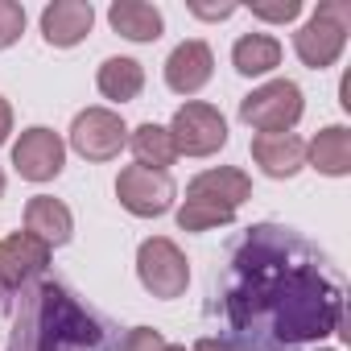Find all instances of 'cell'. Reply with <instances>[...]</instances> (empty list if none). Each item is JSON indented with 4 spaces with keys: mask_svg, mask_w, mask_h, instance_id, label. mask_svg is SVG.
<instances>
[{
    "mask_svg": "<svg viewBox=\"0 0 351 351\" xmlns=\"http://www.w3.org/2000/svg\"><path fill=\"white\" fill-rule=\"evenodd\" d=\"M128 145H132V157H136V165H145V169H169L173 161H178V149H173V136H169V128H161V124H141V128H132V136H128Z\"/></svg>",
    "mask_w": 351,
    "mask_h": 351,
    "instance_id": "20",
    "label": "cell"
},
{
    "mask_svg": "<svg viewBox=\"0 0 351 351\" xmlns=\"http://www.w3.org/2000/svg\"><path fill=\"white\" fill-rule=\"evenodd\" d=\"M169 136H173V149L186 153V157H211L228 145V120L219 116V108H211L203 99H191L173 112Z\"/></svg>",
    "mask_w": 351,
    "mask_h": 351,
    "instance_id": "7",
    "label": "cell"
},
{
    "mask_svg": "<svg viewBox=\"0 0 351 351\" xmlns=\"http://www.w3.org/2000/svg\"><path fill=\"white\" fill-rule=\"evenodd\" d=\"M298 13H302V0H256V5H252V17L273 21V25H285Z\"/></svg>",
    "mask_w": 351,
    "mask_h": 351,
    "instance_id": "22",
    "label": "cell"
},
{
    "mask_svg": "<svg viewBox=\"0 0 351 351\" xmlns=\"http://www.w3.org/2000/svg\"><path fill=\"white\" fill-rule=\"evenodd\" d=\"M161 351H186V347H173V343H165V347H161Z\"/></svg>",
    "mask_w": 351,
    "mask_h": 351,
    "instance_id": "27",
    "label": "cell"
},
{
    "mask_svg": "<svg viewBox=\"0 0 351 351\" xmlns=\"http://www.w3.org/2000/svg\"><path fill=\"white\" fill-rule=\"evenodd\" d=\"M0 195H5V169H0Z\"/></svg>",
    "mask_w": 351,
    "mask_h": 351,
    "instance_id": "28",
    "label": "cell"
},
{
    "mask_svg": "<svg viewBox=\"0 0 351 351\" xmlns=\"http://www.w3.org/2000/svg\"><path fill=\"white\" fill-rule=\"evenodd\" d=\"M173 195H178V186H173L169 173L161 169H145V165H124L120 178H116V199L128 215L136 219H157L173 207Z\"/></svg>",
    "mask_w": 351,
    "mask_h": 351,
    "instance_id": "8",
    "label": "cell"
},
{
    "mask_svg": "<svg viewBox=\"0 0 351 351\" xmlns=\"http://www.w3.org/2000/svg\"><path fill=\"white\" fill-rule=\"evenodd\" d=\"M95 25V9L91 0H54V5L42 9V38L58 50L79 46Z\"/></svg>",
    "mask_w": 351,
    "mask_h": 351,
    "instance_id": "13",
    "label": "cell"
},
{
    "mask_svg": "<svg viewBox=\"0 0 351 351\" xmlns=\"http://www.w3.org/2000/svg\"><path fill=\"white\" fill-rule=\"evenodd\" d=\"M347 29H351V0H322L314 17L293 34V50L310 71H326L347 46Z\"/></svg>",
    "mask_w": 351,
    "mask_h": 351,
    "instance_id": "4",
    "label": "cell"
},
{
    "mask_svg": "<svg viewBox=\"0 0 351 351\" xmlns=\"http://www.w3.org/2000/svg\"><path fill=\"white\" fill-rule=\"evenodd\" d=\"M13 165H17L21 178H29V182H54L62 173V165H66V145H62V136L54 128L34 124L13 145Z\"/></svg>",
    "mask_w": 351,
    "mask_h": 351,
    "instance_id": "11",
    "label": "cell"
},
{
    "mask_svg": "<svg viewBox=\"0 0 351 351\" xmlns=\"http://www.w3.org/2000/svg\"><path fill=\"white\" fill-rule=\"evenodd\" d=\"M318 351H335V347H318Z\"/></svg>",
    "mask_w": 351,
    "mask_h": 351,
    "instance_id": "29",
    "label": "cell"
},
{
    "mask_svg": "<svg viewBox=\"0 0 351 351\" xmlns=\"http://www.w3.org/2000/svg\"><path fill=\"white\" fill-rule=\"evenodd\" d=\"M136 277L141 285L153 293V298H182L186 285H191V265H186V252L165 240V236H153L136 248Z\"/></svg>",
    "mask_w": 351,
    "mask_h": 351,
    "instance_id": "6",
    "label": "cell"
},
{
    "mask_svg": "<svg viewBox=\"0 0 351 351\" xmlns=\"http://www.w3.org/2000/svg\"><path fill=\"white\" fill-rule=\"evenodd\" d=\"M95 83H99V95H104V99L128 104V99H136L141 87H145V66H141L136 58H108V62H99Z\"/></svg>",
    "mask_w": 351,
    "mask_h": 351,
    "instance_id": "18",
    "label": "cell"
},
{
    "mask_svg": "<svg viewBox=\"0 0 351 351\" xmlns=\"http://www.w3.org/2000/svg\"><path fill=\"white\" fill-rule=\"evenodd\" d=\"M211 75H215V54H211V46L199 42V38L178 42V46L169 50V58H165V87L178 91V95L203 91V87L211 83Z\"/></svg>",
    "mask_w": 351,
    "mask_h": 351,
    "instance_id": "12",
    "label": "cell"
},
{
    "mask_svg": "<svg viewBox=\"0 0 351 351\" xmlns=\"http://www.w3.org/2000/svg\"><path fill=\"white\" fill-rule=\"evenodd\" d=\"M9 132H13V108H9L5 95H0V145L9 141Z\"/></svg>",
    "mask_w": 351,
    "mask_h": 351,
    "instance_id": "26",
    "label": "cell"
},
{
    "mask_svg": "<svg viewBox=\"0 0 351 351\" xmlns=\"http://www.w3.org/2000/svg\"><path fill=\"white\" fill-rule=\"evenodd\" d=\"M232 66L248 79L256 75H269L281 66V42L269 38V34H244L236 46H232Z\"/></svg>",
    "mask_w": 351,
    "mask_h": 351,
    "instance_id": "19",
    "label": "cell"
},
{
    "mask_svg": "<svg viewBox=\"0 0 351 351\" xmlns=\"http://www.w3.org/2000/svg\"><path fill=\"white\" fill-rule=\"evenodd\" d=\"M248 199H252V178H248L244 169H236V165L203 169L199 178L186 186V199L178 207V228L182 232L228 228Z\"/></svg>",
    "mask_w": 351,
    "mask_h": 351,
    "instance_id": "3",
    "label": "cell"
},
{
    "mask_svg": "<svg viewBox=\"0 0 351 351\" xmlns=\"http://www.w3.org/2000/svg\"><path fill=\"white\" fill-rule=\"evenodd\" d=\"M120 326L54 277L29 281L17 298L9 351H120Z\"/></svg>",
    "mask_w": 351,
    "mask_h": 351,
    "instance_id": "2",
    "label": "cell"
},
{
    "mask_svg": "<svg viewBox=\"0 0 351 351\" xmlns=\"http://www.w3.org/2000/svg\"><path fill=\"white\" fill-rule=\"evenodd\" d=\"M50 265V248L29 236V232H13L0 240V302L13 298L17 289H25L29 281H38Z\"/></svg>",
    "mask_w": 351,
    "mask_h": 351,
    "instance_id": "10",
    "label": "cell"
},
{
    "mask_svg": "<svg viewBox=\"0 0 351 351\" xmlns=\"http://www.w3.org/2000/svg\"><path fill=\"white\" fill-rule=\"evenodd\" d=\"M128 145V124L112 108H87L71 124V149L87 161H112Z\"/></svg>",
    "mask_w": 351,
    "mask_h": 351,
    "instance_id": "9",
    "label": "cell"
},
{
    "mask_svg": "<svg viewBox=\"0 0 351 351\" xmlns=\"http://www.w3.org/2000/svg\"><path fill=\"white\" fill-rule=\"evenodd\" d=\"M306 161L318 173H326V178H343V173H351V128H343V124L322 128L306 145Z\"/></svg>",
    "mask_w": 351,
    "mask_h": 351,
    "instance_id": "17",
    "label": "cell"
},
{
    "mask_svg": "<svg viewBox=\"0 0 351 351\" xmlns=\"http://www.w3.org/2000/svg\"><path fill=\"white\" fill-rule=\"evenodd\" d=\"M195 351H236L228 339H219V335H203L199 343H195Z\"/></svg>",
    "mask_w": 351,
    "mask_h": 351,
    "instance_id": "25",
    "label": "cell"
},
{
    "mask_svg": "<svg viewBox=\"0 0 351 351\" xmlns=\"http://www.w3.org/2000/svg\"><path fill=\"white\" fill-rule=\"evenodd\" d=\"M161 347H165V335L153 326H132L120 343V351H161Z\"/></svg>",
    "mask_w": 351,
    "mask_h": 351,
    "instance_id": "23",
    "label": "cell"
},
{
    "mask_svg": "<svg viewBox=\"0 0 351 351\" xmlns=\"http://www.w3.org/2000/svg\"><path fill=\"white\" fill-rule=\"evenodd\" d=\"M252 161L269 178H293L306 165V141L298 132H256L252 136Z\"/></svg>",
    "mask_w": 351,
    "mask_h": 351,
    "instance_id": "14",
    "label": "cell"
},
{
    "mask_svg": "<svg viewBox=\"0 0 351 351\" xmlns=\"http://www.w3.org/2000/svg\"><path fill=\"white\" fill-rule=\"evenodd\" d=\"M306 112L302 87L293 79H273L240 99V120L256 132H289Z\"/></svg>",
    "mask_w": 351,
    "mask_h": 351,
    "instance_id": "5",
    "label": "cell"
},
{
    "mask_svg": "<svg viewBox=\"0 0 351 351\" xmlns=\"http://www.w3.org/2000/svg\"><path fill=\"white\" fill-rule=\"evenodd\" d=\"M191 13H195V17H203V21H223V17H232V13H236V5H199V0H195Z\"/></svg>",
    "mask_w": 351,
    "mask_h": 351,
    "instance_id": "24",
    "label": "cell"
},
{
    "mask_svg": "<svg viewBox=\"0 0 351 351\" xmlns=\"http://www.w3.org/2000/svg\"><path fill=\"white\" fill-rule=\"evenodd\" d=\"M25 232L38 236L46 248H62L71 240V232H75V215H71L66 203H58L50 195H38L25 207Z\"/></svg>",
    "mask_w": 351,
    "mask_h": 351,
    "instance_id": "15",
    "label": "cell"
},
{
    "mask_svg": "<svg viewBox=\"0 0 351 351\" xmlns=\"http://www.w3.org/2000/svg\"><path fill=\"white\" fill-rule=\"evenodd\" d=\"M25 34V9L17 0H0V50H9Z\"/></svg>",
    "mask_w": 351,
    "mask_h": 351,
    "instance_id": "21",
    "label": "cell"
},
{
    "mask_svg": "<svg viewBox=\"0 0 351 351\" xmlns=\"http://www.w3.org/2000/svg\"><path fill=\"white\" fill-rule=\"evenodd\" d=\"M215 314L236 351H318L343 330V273L285 223H252L215 277Z\"/></svg>",
    "mask_w": 351,
    "mask_h": 351,
    "instance_id": "1",
    "label": "cell"
},
{
    "mask_svg": "<svg viewBox=\"0 0 351 351\" xmlns=\"http://www.w3.org/2000/svg\"><path fill=\"white\" fill-rule=\"evenodd\" d=\"M108 21L120 38L128 42H157L161 29H165V17L157 5H145V0H112L108 9Z\"/></svg>",
    "mask_w": 351,
    "mask_h": 351,
    "instance_id": "16",
    "label": "cell"
}]
</instances>
